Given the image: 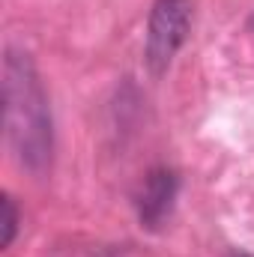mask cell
Listing matches in <instances>:
<instances>
[{"label": "cell", "instance_id": "obj_1", "mask_svg": "<svg viewBox=\"0 0 254 257\" xmlns=\"http://www.w3.org/2000/svg\"><path fill=\"white\" fill-rule=\"evenodd\" d=\"M3 114L6 138L18 162L39 171L51 156V117L48 99L27 54L9 51L3 60Z\"/></svg>", "mask_w": 254, "mask_h": 257}, {"label": "cell", "instance_id": "obj_2", "mask_svg": "<svg viewBox=\"0 0 254 257\" xmlns=\"http://www.w3.org/2000/svg\"><path fill=\"white\" fill-rule=\"evenodd\" d=\"M191 27V0H153L147 21V69L159 78L183 48Z\"/></svg>", "mask_w": 254, "mask_h": 257}, {"label": "cell", "instance_id": "obj_3", "mask_svg": "<svg viewBox=\"0 0 254 257\" xmlns=\"http://www.w3.org/2000/svg\"><path fill=\"white\" fill-rule=\"evenodd\" d=\"M177 189H180V180H177L174 171L156 168V171L147 174L141 197H138V215L147 227H159L171 215L174 200H177Z\"/></svg>", "mask_w": 254, "mask_h": 257}, {"label": "cell", "instance_id": "obj_4", "mask_svg": "<svg viewBox=\"0 0 254 257\" xmlns=\"http://www.w3.org/2000/svg\"><path fill=\"white\" fill-rule=\"evenodd\" d=\"M0 206H3V239H0V245L9 248L12 239H15V230H18V212H15V203H12L9 194H3V203Z\"/></svg>", "mask_w": 254, "mask_h": 257}, {"label": "cell", "instance_id": "obj_5", "mask_svg": "<svg viewBox=\"0 0 254 257\" xmlns=\"http://www.w3.org/2000/svg\"><path fill=\"white\" fill-rule=\"evenodd\" d=\"M251 27H254V18H251Z\"/></svg>", "mask_w": 254, "mask_h": 257}]
</instances>
